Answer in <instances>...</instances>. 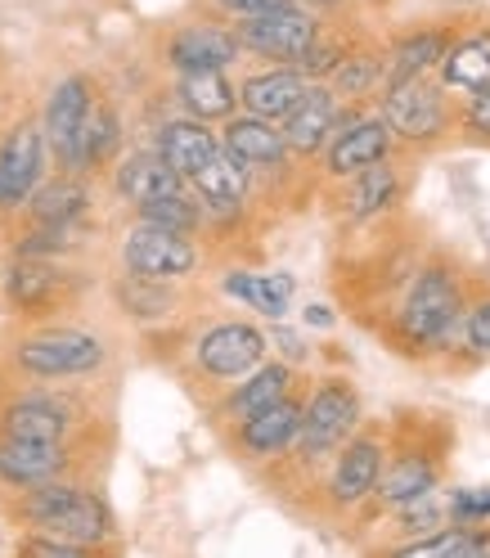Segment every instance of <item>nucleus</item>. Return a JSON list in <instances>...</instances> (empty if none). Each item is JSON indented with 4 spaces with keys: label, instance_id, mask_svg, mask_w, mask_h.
Here are the masks:
<instances>
[{
    "label": "nucleus",
    "instance_id": "obj_1",
    "mask_svg": "<svg viewBox=\"0 0 490 558\" xmlns=\"http://www.w3.org/2000/svg\"><path fill=\"white\" fill-rule=\"evenodd\" d=\"M464 325V284L450 266H428L414 275V284L396 311V338L405 352H441Z\"/></svg>",
    "mask_w": 490,
    "mask_h": 558
},
{
    "label": "nucleus",
    "instance_id": "obj_2",
    "mask_svg": "<svg viewBox=\"0 0 490 558\" xmlns=\"http://www.w3.org/2000/svg\"><path fill=\"white\" fill-rule=\"evenodd\" d=\"M378 118L388 122L392 135H401L405 145H437L450 131L454 118V95H445L432 77H414V82H396L382 86V104Z\"/></svg>",
    "mask_w": 490,
    "mask_h": 558
},
{
    "label": "nucleus",
    "instance_id": "obj_3",
    "mask_svg": "<svg viewBox=\"0 0 490 558\" xmlns=\"http://www.w3.org/2000/svg\"><path fill=\"white\" fill-rule=\"evenodd\" d=\"M14 365L32 378H82L103 365V342L86 329H32L14 347Z\"/></svg>",
    "mask_w": 490,
    "mask_h": 558
},
{
    "label": "nucleus",
    "instance_id": "obj_4",
    "mask_svg": "<svg viewBox=\"0 0 490 558\" xmlns=\"http://www.w3.org/2000/svg\"><path fill=\"white\" fill-rule=\"evenodd\" d=\"M360 424V397L352 383L329 378L302 401V428H297V450L306 460H320L329 450H338Z\"/></svg>",
    "mask_w": 490,
    "mask_h": 558
},
{
    "label": "nucleus",
    "instance_id": "obj_5",
    "mask_svg": "<svg viewBox=\"0 0 490 558\" xmlns=\"http://www.w3.org/2000/svg\"><path fill=\"white\" fill-rule=\"evenodd\" d=\"M46 131L41 122H19L0 140V213H19L46 181Z\"/></svg>",
    "mask_w": 490,
    "mask_h": 558
},
{
    "label": "nucleus",
    "instance_id": "obj_6",
    "mask_svg": "<svg viewBox=\"0 0 490 558\" xmlns=\"http://www.w3.org/2000/svg\"><path fill=\"white\" fill-rule=\"evenodd\" d=\"M90 104H95V86H90V77H82V73L63 77V82L50 90V99H46V113H41L46 149L54 154L59 171H68V177H82L77 145H82V126H86Z\"/></svg>",
    "mask_w": 490,
    "mask_h": 558
},
{
    "label": "nucleus",
    "instance_id": "obj_7",
    "mask_svg": "<svg viewBox=\"0 0 490 558\" xmlns=\"http://www.w3.org/2000/svg\"><path fill=\"white\" fill-rule=\"evenodd\" d=\"M320 32V14L315 10H279L266 19H248V23H234V37L243 54H257L266 63H297L306 54V46L315 41Z\"/></svg>",
    "mask_w": 490,
    "mask_h": 558
},
{
    "label": "nucleus",
    "instance_id": "obj_8",
    "mask_svg": "<svg viewBox=\"0 0 490 558\" xmlns=\"http://www.w3.org/2000/svg\"><path fill=\"white\" fill-rule=\"evenodd\" d=\"M324 167H329V177H356V171H369L378 162H388L392 158V131L382 118H360L352 109H342L338 118V131L333 140L324 145Z\"/></svg>",
    "mask_w": 490,
    "mask_h": 558
},
{
    "label": "nucleus",
    "instance_id": "obj_9",
    "mask_svg": "<svg viewBox=\"0 0 490 558\" xmlns=\"http://www.w3.org/2000/svg\"><path fill=\"white\" fill-rule=\"evenodd\" d=\"M194 361L207 378H221V383L243 378L266 361V333L257 325H243V320H221L198 338Z\"/></svg>",
    "mask_w": 490,
    "mask_h": 558
},
{
    "label": "nucleus",
    "instance_id": "obj_10",
    "mask_svg": "<svg viewBox=\"0 0 490 558\" xmlns=\"http://www.w3.org/2000/svg\"><path fill=\"white\" fill-rule=\"evenodd\" d=\"M122 266L139 279H176L198 266V248L189 234H171L158 226H135L122 239Z\"/></svg>",
    "mask_w": 490,
    "mask_h": 558
},
{
    "label": "nucleus",
    "instance_id": "obj_11",
    "mask_svg": "<svg viewBox=\"0 0 490 558\" xmlns=\"http://www.w3.org/2000/svg\"><path fill=\"white\" fill-rule=\"evenodd\" d=\"M238 54V37L225 23H185L167 37V63L176 73H225Z\"/></svg>",
    "mask_w": 490,
    "mask_h": 558
},
{
    "label": "nucleus",
    "instance_id": "obj_12",
    "mask_svg": "<svg viewBox=\"0 0 490 558\" xmlns=\"http://www.w3.org/2000/svg\"><path fill=\"white\" fill-rule=\"evenodd\" d=\"M338 118H342V99L324 82H310L306 95L293 104V113L279 122L289 154H297V158L324 154V145H329L333 131H338Z\"/></svg>",
    "mask_w": 490,
    "mask_h": 558
},
{
    "label": "nucleus",
    "instance_id": "obj_13",
    "mask_svg": "<svg viewBox=\"0 0 490 558\" xmlns=\"http://www.w3.org/2000/svg\"><path fill=\"white\" fill-rule=\"evenodd\" d=\"M68 433H73V401L59 392H19L0 410V437L68 441Z\"/></svg>",
    "mask_w": 490,
    "mask_h": 558
},
{
    "label": "nucleus",
    "instance_id": "obj_14",
    "mask_svg": "<svg viewBox=\"0 0 490 558\" xmlns=\"http://www.w3.org/2000/svg\"><path fill=\"white\" fill-rule=\"evenodd\" d=\"M382 460H388V450H382L378 437L352 433V437L338 446V464H333V473H329V500H333L338 509H352V505H360L365 496H373L378 473H382Z\"/></svg>",
    "mask_w": 490,
    "mask_h": 558
},
{
    "label": "nucleus",
    "instance_id": "obj_15",
    "mask_svg": "<svg viewBox=\"0 0 490 558\" xmlns=\"http://www.w3.org/2000/svg\"><path fill=\"white\" fill-rule=\"evenodd\" d=\"M297 428H302V401L284 397L248 418H238L234 428V446L253 460H270V456H284V450L297 446Z\"/></svg>",
    "mask_w": 490,
    "mask_h": 558
},
{
    "label": "nucleus",
    "instance_id": "obj_16",
    "mask_svg": "<svg viewBox=\"0 0 490 558\" xmlns=\"http://www.w3.org/2000/svg\"><path fill=\"white\" fill-rule=\"evenodd\" d=\"M306 77L297 73L293 63H270V68H261V73H253V77H243V86H238V109L248 113V118H261V122H284L289 113H293V104L306 95Z\"/></svg>",
    "mask_w": 490,
    "mask_h": 558
},
{
    "label": "nucleus",
    "instance_id": "obj_17",
    "mask_svg": "<svg viewBox=\"0 0 490 558\" xmlns=\"http://www.w3.org/2000/svg\"><path fill=\"white\" fill-rule=\"evenodd\" d=\"M68 473V446L63 441H23V437H0V482L14 492L59 482Z\"/></svg>",
    "mask_w": 490,
    "mask_h": 558
},
{
    "label": "nucleus",
    "instance_id": "obj_18",
    "mask_svg": "<svg viewBox=\"0 0 490 558\" xmlns=\"http://www.w3.org/2000/svg\"><path fill=\"white\" fill-rule=\"evenodd\" d=\"M437 477H441V450H428V446H405L401 456L382 460V473H378V486L373 496L382 509H396L424 492H437Z\"/></svg>",
    "mask_w": 490,
    "mask_h": 558
},
{
    "label": "nucleus",
    "instance_id": "obj_19",
    "mask_svg": "<svg viewBox=\"0 0 490 558\" xmlns=\"http://www.w3.org/2000/svg\"><path fill=\"white\" fill-rule=\"evenodd\" d=\"M189 185L198 194L203 217H238L243 198H248V190H253V171L243 167L238 158H230L225 149H217L189 177Z\"/></svg>",
    "mask_w": 490,
    "mask_h": 558
},
{
    "label": "nucleus",
    "instance_id": "obj_20",
    "mask_svg": "<svg viewBox=\"0 0 490 558\" xmlns=\"http://www.w3.org/2000/svg\"><path fill=\"white\" fill-rule=\"evenodd\" d=\"M437 86L445 95H464V99L490 86V27H473L450 41V50L437 63Z\"/></svg>",
    "mask_w": 490,
    "mask_h": 558
},
{
    "label": "nucleus",
    "instance_id": "obj_21",
    "mask_svg": "<svg viewBox=\"0 0 490 558\" xmlns=\"http://www.w3.org/2000/svg\"><path fill=\"white\" fill-rule=\"evenodd\" d=\"M454 37H460V32L445 27V23H428V27L401 32V37L392 41V50L382 54V59H388V86L437 73V63H441V54L450 50Z\"/></svg>",
    "mask_w": 490,
    "mask_h": 558
},
{
    "label": "nucleus",
    "instance_id": "obj_22",
    "mask_svg": "<svg viewBox=\"0 0 490 558\" xmlns=\"http://www.w3.org/2000/svg\"><path fill=\"white\" fill-rule=\"evenodd\" d=\"M221 149V140H217V131L207 126V122H194V118H171V122H162L158 126V140H154V154L176 171L181 181H189L194 171L212 158Z\"/></svg>",
    "mask_w": 490,
    "mask_h": 558
},
{
    "label": "nucleus",
    "instance_id": "obj_23",
    "mask_svg": "<svg viewBox=\"0 0 490 558\" xmlns=\"http://www.w3.org/2000/svg\"><path fill=\"white\" fill-rule=\"evenodd\" d=\"M221 149L230 158H238L248 171H261V167H279L289 158V145H284V131L274 122H261V118H248V113H234L221 131Z\"/></svg>",
    "mask_w": 490,
    "mask_h": 558
},
{
    "label": "nucleus",
    "instance_id": "obj_24",
    "mask_svg": "<svg viewBox=\"0 0 490 558\" xmlns=\"http://www.w3.org/2000/svg\"><path fill=\"white\" fill-rule=\"evenodd\" d=\"M63 293V275L54 262L46 257H14V266L5 270V298L23 316H46Z\"/></svg>",
    "mask_w": 490,
    "mask_h": 558
},
{
    "label": "nucleus",
    "instance_id": "obj_25",
    "mask_svg": "<svg viewBox=\"0 0 490 558\" xmlns=\"http://www.w3.org/2000/svg\"><path fill=\"white\" fill-rule=\"evenodd\" d=\"M176 99L194 122H230L238 113V90L225 73H176Z\"/></svg>",
    "mask_w": 490,
    "mask_h": 558
},
{
    "label": "nucleus",
    "instance_id": "obj_26",
    "mask_svg": "<svg viewBox=\"0 0 490 558\" xmlns=\"http://www.w3.org/2000/svg\"><path fill=\"white\" fill-rule=\"evenodd\" d=\"M118 194L126 198V203H135V207H145V203H154V198H167V194H176V190H185V181L171 171L154 149H135V154H126L122 162H118Z\"/></svg>",
    "mask_w": 490,
    "mask_h": 558
},
{
    "label": "nucleus",
    "instance_id": "obj_27",
    "mask_svg": "<svg viewBox=\"0 0 490 558\" xmlns=\"http://www.w3.org/2000/svg\"><path fill=\"white\" fill-rule=\"evenodd\" d=\"M90 207V190L82 185V177H54V181H41L37 194L27 198V213H32V226H54V230H73Z\"/></svg>",
    "mask_w": 490,
    "mask_h": 558
},
{
    "label": "nucleus",
    "instance_id": "obj_28",
    "mask_svg": "<svg viewBox=\"0 0 490 558\" xmlns=\"http://www.w3.org/2000/svg\"><path fill=\"white\" fill-rule=\"evenodd\" d=\"M41 532H46V536H59V541H73V545L99 549L103 541L113 536V513H109V505H103L99 496L77 492V500L63 505Z\"/></svg>",
    "mask_w": 490,
    "mask_h": 558
},
{
    "label": "nucleus",
    "instance_id": "obj_29",
    "mask_svg": "<svg viewBox=\"0 0 490 558\" xmlns=\"http://www.w3.org/2000/svg\"><path fill=\"white\" fill-rule=\"evenodd\" d=\"M284 397H293V365H279V361H261L253 374H243V383L230 392V401H225V414L234 418H248V414H257V410H266V405H274V401H284Z\"/></svg>",
    "mask_w": 490,
    "mask_h": 558
},
{
    "label": "nucleus",
    "instance_id": "obj_30",
    "mask_svg": "<svg viewBox=\"0 0 490 558\" xmlns=\"http://www.w3.org/2000/svg\"><path fill=\"white\" fill-rule=\"evenodd\" d=\"M293 289H297V279L284 275V270H274V275L234 270V275H225V293L238 298V302H248L253 311H261V316H270V320H279V316L289 311Z\"/></svg>",
    "mask_w": 490,
    "mask_h": 558
},
{
    "label": "nucleus",
    "instance_id": "obj_31",
    "mask_svg": "<svg viewBox=\"0 0 490 558\" xmlns=\"http://www.w3.org/2000/svg\"><path fill=\"white\" fill-rule=\"evenodd\" d=\"M122 149V118L109 99H99L90 104V113H86V126H82V145H77V162H82V177L86 171H99L103 162H113V154Z\"/></svg>",
    "mask_w": 490,
    "mask_h": 558
},
{
    "label": "nucleus",
    "instance_id": "obj_32",
    "mask_svg": "<svg viewBox=\"0 0 490 558\" xmlns=\"http://www.w3.org/2000/svg\"><path fill=\"white\" fill-rule=\"evenodd\" d=\"M338 99H369L382 95L388 86V59L373 54V50H346L342 63L333 68V77L324 82Z\"/></svg>",
    "mask_w": 490,
    "mask_h": 558
},
{
    "label": "nucleus",
    "instance_id": "obj_33",
    "mask_svg": "<svg viewBox=\"0 0 490 558\" xmlns=\"http://www.w3.org/2000/svg\"><path fill=\"white\" fill-rule=\"evenodd\" d=\"M392 558H490V527H441L401 545Z\"/></svg>",
    "mask_w": 490,
    "mask_h": 558
},
{
    "label": "nucleus",
    "instance_id": "obj_34",
    "mask_svg": "<svg viewBox=\"0 0 490 558\" xmlns=\"http://www.w3.org/2000/svg\"><path fill=\"white\" fill-rule=\"evenodd\" d=\"M346 181H352V194H346V217L352 221H369L378 213H388V207L396 203V194H401V177L388 162L356 171V177H346Z\"/></svg>",
    "mask_w": 490,
    "mask_h": 558
},
{
    "label": "nucleus",
    "instance_id": "obj_35",
    "mask_svg": "<svg viewBox=\"0 0 490 558\" xmlns=\"http://www.w3.org/2000/svg\"><path fill=\"white\" fill-rule=\"evenodd\" d=\"M135 213H139V226H158V230H171V234H189L194 239L203 230V207L185 190L167 194V198H154L145 207H135Z\"/></svg>",
    "mask_w": 490,
    "mask_h": 558
},
{
    "label": "nucleus",
    "instance_id": "obj_36",
    "mask_svg": "<svg viewBox=\"0 0 490 558\" xmlns=\"http://www.w3.org/2000/svg\"><path fill=\"white\" fill-rule=\"evenodd\" d=\"M118 302L126 306V316H135L139 325H154V320L167 316L176 298H171L167 279H139V275H131V279H122V284H118Z\"/></svg>",
    "mask_w": 490,
    "mask_h": 558
},
{
    "label": "nucleus",
    "instance_id": "obj_37",
    "mask_svg": "<svg viewBox=\"0 0 490 558\" xmlns=\"http://www.w3.org/2000/svg\"><path fill=\"white\" fill-rule=\"evenodd\" d=\"M352 50V41L346 37H338V32H329L324 23H320V32H315V41L306 46V54L293 63L297 73L306 77V82H329L333 77V68L342 63V54Z\"/></svg>",
    "mask_w": 490,
    "mask_h": 558
},
{
    "label": "nucleus",
    "instance_id": "obj_38",
    "mask_svg": "<svg viewBox=\"0 0 490 558\" xmlns=\"http://www.w3.org/2000/svg\"><path fill=\"white\" fill-rule=\"evenodd\" d=\"M392 513H396V522H401V532H405V536H414V541H418V536H432V532H441L445 522H450L445 496H437V492L414 496V500L396 505Z\"/></svg>",
    "mask_w": 490,
    "mask_h": 558
},
{
    "label": "nucleus",
    "instance_id": "obj_39",
    "mask_svg": "<svg viewBox=\"0 0 490 558\" xmlns=\"http://www.w3.org/2000/svg\"><path fill=\"white\" fill-rule=\"evenodd\" d=\"M450 527H486L490 522V486H460L445 496Z\"/></svg>",
    "mask_w": 490,
    "mask_h": 558
},
{
    "label": "nucleus",
    "instance_id": "obj_40",
    "mask_svg": "<svg viewBox=\"0 0 490 558\" xmlns=\"http://www.w3.org/2000/svg\"><path fill=\"white\" fill-rule=\"evenodd\" d=\"M19 558H99L90 545H73V541H59L46 532H27L19 545Z\"/></svg>",
    "mask_w": 490,
    "mask_h": 558
},
{
    "label": "nucleus",
    "instance_id": "obj_41",
    "mask_svg": "<svg viewBox=\"0 0 490 558\" xmlns=\"http://www.w3.org/2000/svg\"><path fill=\"white\" fill-rule=\"evenodd\" d=\"M297 0H212V10L230 23H248V19H266L279 10H293Z\"/></svg>",
    "mask_w": 490,
    "mask_h": 558
},
{
    "label": "nucleus",
    "instance_id": "obj_42",
    "mask_svg": "<svg viewBox=\"0 0 490 558\" xmlns=\"http://www.w3.org/2000/svg\"><path fill=\"white\" fill-rule=\"evenodd\" d=\"M460 126H464V135L473 140V145H490V86L477 90V95L464 104Z\"/></svg>",
    "mask_w": 490,
    "mask_h": 558
},
{
    "label": "nucleus",
    "instance_id": "obj_43",
    "mask_svg": "<svg viewBox=\"0 0 490 558\" xmlns=\"http://www.w3.org/2000/svg\"><path fill=\"white\" fill-rule=\"evenodd\" d=\"M468 352L477 356H490V298H481L473 311H464V325H460Z\"/></svg>",
    "mask_w": 490,
    "mask_h": 558
},
{
    "label": "nucleus",
    "instance_id": "obj_44",
    "mask_svg": "<svg viewBox=\"0 0 490 558\" xmlns=\"http://www.w3.org/2000/svg\"><path fill=\"white\" fill-rule=\"evenodd\" d=\"M274 338H279V347H284V352H289V361H306V347H302V338H293L284 325L274 329Z\"/></svg>",
    "mask_w": 490,
    "mask_h": 558
},
{
    "label": "nucleus",
    "instance_id": "obj_45",
    "mask_svg": "<svg viewBox=\"0 0 490 558\" xmlns=\"http://www.w3.org/2000/svg\"><path fill=\"white\" fill-rule=\"evenodd\" d=\"M302 320H306L310 329H329V325H333V311L315 302V306H306V311H302Z\"/></svg>",
    "mask_w": 490,
    "mask_h": 558
},
{
    "label": "nucleus",
    "instance_id": "obj_46",
    "mask_svg": "<svg viewBox=\"0 0 490 558\" xmlns=\"http://www.w3.org/2000/svg\"><path fill=\"white\" fill-rule=\"evenodd\" d=\"M297 5H302V10H338L342 0H297Z\"/></svg>",
    "mask_w": 490,
    "mask_h": 558
}]
</instances>
